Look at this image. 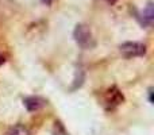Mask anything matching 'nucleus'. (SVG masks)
I'll use <instances>...</instances> for the list:
<instances>
[{"label":"nucleus","mask_w":154,"mask_h":135,"mask_svg":"<svg viewBox=\"0 0 154 135\" xmlns=\"http://www.w3.org/2000/svg\"><path fill=\"white\" fill-rule=\"evenodd\" d=\"M73 38L77 45L82 49H91L95 46V39L87 24H77L73 31Z\"/></svg>","instance_id":"1"},{"label":"nucleus","mask_w":154,"mask_h":135,"mask_svg":"<svg viewBox=\"0 0 154 135\" xmlns=\"http://www.w3.org/2000/svg\"><path fill=\"white\" fill-rule=\"evenodd\" d=\"M119 50L126 58L142 57L146 54V45L141 42H125L119 46Z\"/></svg>","instance_id":"2"},{"label":"nucleus","mask_w":154,"mask_h":135,"mask_svg":"<svg viewBox=\"0 0 154 135\" xmlns=\"http://www.w3.org/2000/svg\"><path fill=\"white\" fill-rule=\"evenodd\" d=\"M123 100H125V96H123V93L116 87H112L109 89H107L106 95H104V101H106V106L108 109L116 108L118 106H120L123 103Z\"/></svg>","instance_id":"3"},{"label":"nucleus","mask_w":154,"mask_h":135,"mask_svg":"<svg viewBox=\"0 0 154 135\" xmlns=\"http://www.w3.org/2000/svg\"><path fill=\"white\" fill-rule=\"evenodd\" d=\"M23 104L29 112H34V111L41 109L45 106V100L38 97V96H29V97L23 99Z\"/></svg>","instance_id":"4"},{"label":"nucleus","mask_w":154,"mask_h":135,"mask_svg":"<svg viewBox=\"0 0 154 135\" xmlns=\"http://www.w3.org/2000/svg\"><path fill=\"white\" fill-rule=\"evenodd\" d=\"M154 20V5L153 3H149L143 11H142V23L146 26H152Z\"/></svg>","instance_id":"5"},{"label":"nucleus","mask_w":154,"mask_h":135,"mask_svg":"<svg viewBox=\"0 0 154 135\" xmlns=\"http://www.w3.org/2000/svg\"><path fill=\"white\" fill-rule=\"evenodd\" d=\"M11 135H30V133L26 127H23V126H16Z\"/></svg>","instance_id":"6"},{"label":"nucleus","mask_w":154,"mask_h":135,"mask_svg":"<svg viewBox=\"0 0 154 135\" xmlns=\"http://www.w3.org/2000/svg\"><path fill=\"white\" fill-rule=\"evenodd\" d=\"M54 0H41V3H43V4H46V5H49V4H51Z\"/></svg>","instance_id":"7"},{"label":"nucleus","mask_w":154,"mask_h":135,"mask_svg":"<svg viewBox=\"0 0 154 135\" xmlns=\"http://www.w3.org/2000/svg\"><path fill=\"white\" fill-rule=\"evenodd\" d=\"M152 95H153V89H149V100H150V103H153V97H152Z\"/></svg>","instance_id":"8"},{"label":"nucleus","mask_w":154,"mask_h":135,"mask_svg":"<svg viewBox=\"0 0 154 135\" xmlns=\"http://www.w3.org/2000/svg\"><path fill=\"white\" fill-rule=\"evenodd\" d=\"M4 62H5V58H4L3 56H0V66H2V65L4 64Z\"/></svg>","instance_id":"9"},{"label":"nucleus","mask_w":154,"mask_h":135,"mask_svg":"<svg viewBox=\"0 0 154 135\" xmlns=\"http://www.w3.org/2000/svg\"><path fill=\"white\" fill-rule=\"evenodd\" d=\"M116 2H118V0H107V3H108V4H111V5H114Z\"/></svg>","instance_id":"10"}]
</instances>
